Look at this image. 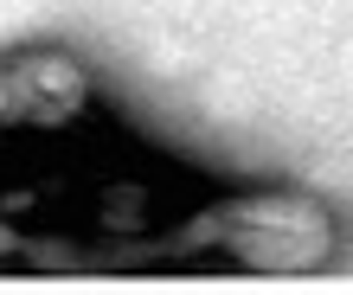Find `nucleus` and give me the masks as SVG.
I'll return each instance as SVG.
<instances>
[{
	"mask_svg": "<svg viewBox=\"0 0 353 295\" xmlns=\"http://www.w3.org/2000/svg\"><path fill=\"white\" fill-rule=\"evenodd\" d=\"M180 244H219L225 257L263 276H302L334 257V212L315 193L296 186H257V193H232L186 225Z\"/></svg>",
	"mask_w": 353,
	"mask_h": 295,
	"instance_id": "f257e3e1",
	"label": "nucleus"
},
{
	"mask_svg": "<svg viewBox=\"0 0 353 295\" xmlns=\"http://www.w3.org/2000/svg\"><path fill=\"white\" fill-rule=\"evenodd\" d=\"M90 110V71L58 45L0 58V129H65Z\"/></svg>",
	"mask_w": 353,
	"mask_h": 295,
	"instance_id": "f03ea898",
	"label": "nucleus"
},
{
	"mask_svg": "<svg viewBox=\"0 0 353 295\" xmlns=\"http://www.w3.org/2000/svg\"><path fill=\"white\" fill-rule=\"evenodd\" d=\"M0 257H13V225L0 218Z\"/></svg>",
	"mask_w": 353,
	"mask_h": 295,
	"instance_id": "7ed1b4c3",
	"label": "nucleus"
}]
</instances>
